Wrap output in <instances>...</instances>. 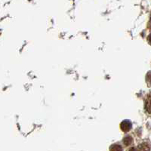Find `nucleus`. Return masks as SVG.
Returning a JSON list of instances; mask_svg holds the SVG:
<instances>
[{"label": "nucleus", "mask_w": 151, "mask_h": 151, "mask_svg": "<svg viewBox=\"0 0 151 151\" xmlns=\"http://www.w3.org/2000/svg\"><path fill=\"white\" fill-rule=\"evenodd\" d=\"M129 151H137V150L134 147H132L130 150H129Z\"/></svg>", "instance_id": "obj_8"}, {"label": "nucleus", "mask_w": 151, "mask_h": 151, "mask_svg": "<svg viewBox=\"0 0 151 151\" xmlns=\"http://www.w3.org/2000/svg\"><path fill=\"white\" fill-rule=\"evenodd\" d=\"M147 82L148 83V86H151V73L149 72L147 75Z\"/></svg>", "instance_id": "obj_6"}, {"label": "nucleus", "mask_w": 151, "mask_h": 151, "mask_svg": "<svg viewBox=\"0 0 151 151\" xmlns=\"http://www.w3.org/2000/svg\"><path fill=\"white\" fill-rule=\"evenodd\" d=\"M123 142L125 144V146H129L132 142H133V139L131 136H127L125 137L123 140Z\"/></svg>", "instance_id": "obj_5"}, {"label": "nucleus", "mask_w": 151, "mask_h": 151, "mask_svg": "<svg viewBox=\"0 0 151 151\" xmlns=\"http://www.w3.org/2000/svg\"><path fill=\"white\" fill-rule=\"evenodd\" d=\"M145 109L147 113L151 114V93H150L145 99Z\"/></svg>", "instance_id": "obj_2"}, {"label": "nucleus", "mask_w": 151, "mask_h": 151, "mask_svg": "<svg viewBox=\"0 0 151 151\" xmlns=\"http://www.w3.org/2000/svg\"><path fill=\"white\" fill-rule=\"evenodd\" d=\"M120 128L124 132H127L130 131V129H132V123L129 121L125 120L121 123Z\"/></svg>", "instance_id": "obj_1"}, {"label": "nucleus", "mask_w": 151, "mask_h": 151, "mask_svg": "<svg viewBox=\"0 0 151 151\" xmlns=\"http://www.w3.org/2000/svg\"><path fill=\"white\" fill-rule=\"evenodd\" d=\"M147 41H148V42H149L150 44L151 45V33L149 35V36L147 37Z\"/></svg>", "instance_id": "obj_7"}, {"label": "nucleus", "mask_w": 151, "mask_h": 151, "mask_svg": "<svg viewBox=\"0 0 151 151\" xmlns=\"http://www.w3.org/2000/svg\"><path fill=\"white\" fill-rule=\"evenodd\" d=\"M110 151H122V148L119 144H113L110 147Z\"/></svg>", "instance_id": "obj_4"}, {"label": "nucleus", "mask_w": 151, "mask_h": 151, "mask_svg": "<svg viewBox=\"0 0 151 151\" xmlns=\"http://www.w3.org/2000/svg\"><path fill=\"white\" fill-rule=\"evenodd\" d=\"M151 146L150 144L147 142H144L141 144L138 147V150L139 151H150Z\"/></svg>", "instance_id": "obj_3"}]
</instances>
